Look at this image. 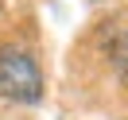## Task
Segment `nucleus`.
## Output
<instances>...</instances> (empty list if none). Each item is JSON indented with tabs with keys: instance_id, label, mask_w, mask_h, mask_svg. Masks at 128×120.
<instances>
[{
	"instance_id": "1",
	"label": "nucleus",
	"mask_w": 128,
	"mask_h": 120,
	"mask_svg": "<svg viewBox=\"0 0 128 120\" xmlns=\"http://www.w3.org/2000/svg\"><path fill=\"white\" fill-rule=\"evenodd\" d=\"M0 89L12 101H39L43 97V74L31 50L24 47H4L0 50Z\"/></svg>"
},
{
	"instance_id": "2",
	"label": "nucleus",
	"mask_w": 128,
	"mask_h": 120,
	"mask_svg": "<svg viewBox=\"0 0 128 120\" xmlns=\"http://www.w3.org/2000/svg\"><path fill=\"white\" fill-rule=\"evenodd\" d=\"M120 62L128 66V35H124V43H120Z\"/></svg>"
}]
</instances>
